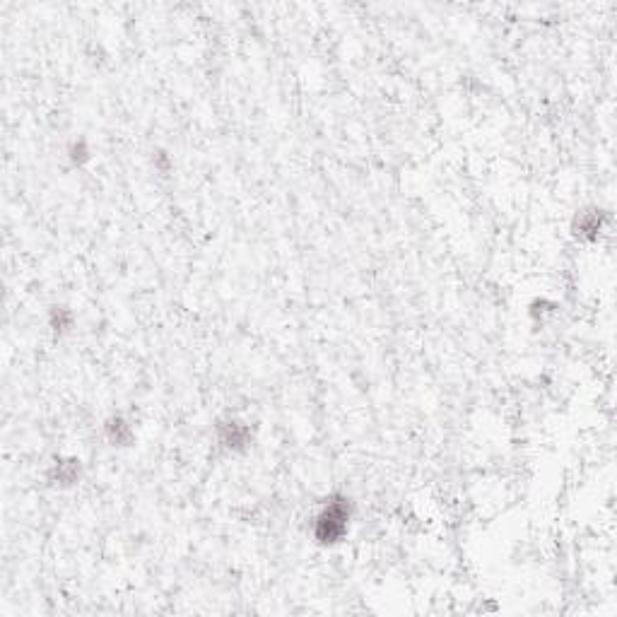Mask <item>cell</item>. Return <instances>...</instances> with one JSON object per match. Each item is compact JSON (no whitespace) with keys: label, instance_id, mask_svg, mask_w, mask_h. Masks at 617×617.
<instances>
[{"label":"cell","instance_id":"obj_1","mask_svg":"<svg viewBox=\"0 0 617 617\" xmlns=\"http://www.w3.org/2000/svg\"><path fill=\"white\" fill-rule=\"evenodd\" d=\"M350 528V504L345 499L328 502L314 524V536L323 545H333L343 540Z\"/></svg>","mask_w":617,"mask_h":617}]
</instances>
